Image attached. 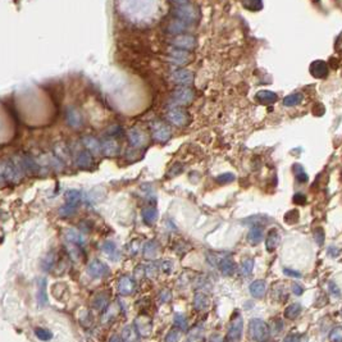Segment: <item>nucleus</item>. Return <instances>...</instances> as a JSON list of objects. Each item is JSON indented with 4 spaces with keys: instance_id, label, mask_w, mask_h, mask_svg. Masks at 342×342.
<instances>
[{
    "instance_id": "9b49d317",
    "label": "nucleus",
    "mask_w": 342,
    "mask_h": 342,
    "mask_svg": "<svg viewBox=\"0 0 342 342\" xmlns=\"http://www.w3.org/2000/svg\"><path fill=\"white\" fill-rule=\"evenodd\" d=\"M65 121H67L68 126L74 128V130L81 128L83 124L82 114H81L80 110L76 109L74 106H69L67 109V112H65Z\"/></svg>"
},
{
    "instance_id": "49530a36",
    "label": "nucleus",
    "mask_w": 342,
    "mask_h": 342,
    "mask_svg": "<svg viewBox=\"0 0 342 342\" xmlns=\"http://www.w3.org/2000/svg\"><path fill=\"white\" fill-rule=\"evenodd\" d=\"M54 254H47L46 255V258H45L44 260H42V263H41V267L42 268L45 269V271H50L51 269V267H53V263H54Z\"/></svg>"
},
{
    "instance_id": "a19ab883",
    "label": "nucleus",
    "mask_w": 342,
    "mask_h": 342,
    "mask_svg": "<svg viewBox=\"0 0 342 342\" xmlns=\"http://www.w3.org/2000/svg\"><path fill=\"white\" fill-rule=\"evenodd\" d=\"M35 335L38 340L41 341H50L53 339V335H51L50 331L45 330V328H36Z\"/></svg>"
},
{
    "instance_id": "f8f14e48",
    "label": "nucleus",
    "mask_w": 342,
    "mask_h": 342,
    "mask_svg": "<svg viewBox=\"0 0 342 342\" xmlns=\"http://www.w3.org/2000/svg\"><path fill=\"white\" fill-rule=\"evenodd\" d=\"M172 44L174 47L183 49V50H192L196 46V40L191 35H177L172 40Z\"/></svg>"
},
{
    "instance_id": "393cba45",
    "label": "nucleus",
    "mask_w": 342,
    "mask_h": 342,
    "mask_svg": "<svg viewBox=\"0 0 342 342\" xmlns=\"http://www.w3.org/2000/svg\"><path fill=\"white\" fill-rule=\"evenodd\" d=\"M280 242H281L280 232H278L276 228H273V230H271V232L268 233V236H267V240H266L267 250H268L269 253H273V251L278 248Z\"/></svg>"
},
{
    "instance_id": "4d7b16f0",
    "label": "nucleus",
    "mask_w": 342,
    "mask_h": 342,
    "mask_svg": "<svg viewBox=\"0 0 342 342\" xmlns=\"http://www.w3.org/2000/svg\"><path fill=\"white\" fill-rule=\"evenodd\" d=\"M292 292H294L296 296H301L304 294V289H303L299 283H292Z\"/></svg>"
},
{
    "instance_id": "b1692460",
    "label": "nucleus",
    "mask_w": 342,
    "mask_h": 342,
    "mask_svg": "<svg viewBox=\"0 0 342 342\" xmlns=\"http://www.w3.org/2000/svg\"><path fill=\"white\" fill-rule=\"evenodd\" d=\"M81 200H82V194L78 190H68L65 192V205L77 209V207L80 205Z\"/></svg>"
},
{
    "instance_id": "c85d7f7f",
    "label": "nucleus",
    "mask_w": 342,
    "mask_h": 342,
    "mask_svg": "<svg viewBox=\"0 0 342 342\" xmlns=\"http://www.w3.org/2000/svg\"><path fill=\"white\" fill-rule=\"evenodd\" d=\"M158 251H159V245H158V242L153 241V240L145 242L144 248H142V254L148 260L154 259L158 255Z\"/></svg>"
},
{
    "instance_id": "58836bf2",
    "label": "nucleus",
    "mask_w": 342,
    "mask_h": 342,
    "mask_svg": "<svg viewBox=\"0 0 342 342\" xmlns=\"http://www.w3.org/2000/svg\"><path fill=\"white\" fill-rule=\"evenodd\" d=\"M242 4H244V6H245L246 9L253 10V12L260 10L263 6L262 0H242Z\"/></svg>"
},
{
    "instance_id": "4468645a",
    "label": "nucleus",
    "mask_w": 342,
    "mask_h": 342,
    "mask_svg": "<svg viewBox=\"0 0 342 342\" xmlns=\"http://www.w3.org/2000/svg\"><path fill=\"white\" fill-rule=\"evenodd\" d=\"M118 292L123 296H128L133 294L136 290L135 280L130 276H122L118 281Z\"/></svg>"
},
{
    "instance_id": "603ef678",
    "label": "nucleus",
    "mask_w": 342,
    "mask_h": 342,
    "mask_svg": "<svg viewBox=\"0 0 342 342\" xmlns=\"http://www.w3.org/2000/svg\"><path fill=\"white\" fill-rule=\"evenodd\" d=\"M283 273H285V275H286L287 277H292V278H301V277H303V275H301L300 272L294 271V269L285 268V269H283Z\"/></svg>"
},
{
    "instance_id": "ea45409f",
    "label": "nucleus",
    "mask_w": 342,
    "mask_h": 342,
    "mask_svg": "<svg viewBox=\"0 0 342 342\" xmlns=\"http://www.w3.org/2000/svg\"><path fill=\"white\" fill-rule=\"evenodd\" d=\"M254 269V260L253 259H245L241 263V267H240V272H241L242 276H250L251 272Z\"/></svg>"
},
{
    "instance_id": "9d476101",
    "label": "nucleus",
    "mask_w": 342,
    "mask_h": 342,
    "mask_svg": "<svg viewBox=\"0 0 342 342\" xmlns=\"http://www.w3.org/2000/svg\"><path fill=\"white\" fill-rule=\"evenodd\" d=\"M171 80L180 86H189L194 82V73L187 69H176L172 72Z\"/></svg>"
},
{
    "instance_id": "680f3d73",
    "label": "nucleus",
    "mask_w": 342,
    "mask_h": 342,
    "mask_svg": "<svg viewBox=\"0 0 342 342\" xmlns=\"http://www.w3.org/2000/svg\"><path fill=\"white\" fill-rule=\"evenodd\" d=\"M296 342H308V336L307 335H299L298 341Z\"/></svg>"
},
{
    "instance_id": "09e8293b",
    "label": "nucleus",
    "mask_w": 342,
    "mask_h": 342,
    "mask_svg": "<svg viewBox=\"0 0 342 342\" xmlns=\"http://www.w3.org/2000/svg\"><path fill=\"white\" fill-rule=\"evenodd\" d=\"M217 181H218L219 183H230V182H233L235 181V174L233 173H223L221 174V176H218L217 177Z\"/></svg>"
},
{
    "instance_id": "864d4df0",
    "label": "nucleus",
    "mask_w": 342,
    "mask_h": 342,
    "mask_svg": "<svg viewBox=\"0 0 342 342\" xmlns=\"http://www.w3.org/2000/svg\"><path fill=\"white\" fill-rule=\"evenodd\" d=\"M144 276H146V269H145V266L140 264V266H137L135 268V277L137 278V280H140V278H142Z\"/></svg>"
},
{
    "instance_id": "ddd939ff",
    "label": "nucleus",
    "mask_w": 342,
    "mask_h": 342,
    "mask_svg": "<svg viewBox=\"0 0 342 342\" xmlns=\"http://www.w3.org/2000/svg\"><path fill=\"white\" fill-rule=\"evenodd\" d=\"M135 328L137 330L140 336L148 337L150 336L151 331H153V322L149 317L140 316L135 319Z\"/></svg>"
},
{
    "instance_id": "6e6d98bb",
    "label": "nucleus",
    "mask_w": 342,
    "mask_h": 342,
    "mask_svg": "<svg viewBox=\"0 0 342 342\" xmlns=\"http://www.w3.org/2000/svg\"><path fill=\"white\" fill-rule=\"evenodd\" d=\"M294 203L295 204H299V205H304L305 203H307V196H305L304 194H295V196H294Z\"/></svg>"
},
{
    "instance_id": "13d9d810",
    "label": "nucleus",
    "mask_w": 342,
    "mask_h": 342,
    "mask_svg": "<svg viewBox=\"0 0 342 342\" xmlns=\"http://www.w3.org/2000/svg\"><path fill=\"white\" fill-rule=\"evenodd\" d=\"M298 337H299V334H290L285 337L283 342H296L298 341Z\"/></svg>"
},
{
    "instance_id": "72a5a7b5",
    "label": "nucleus",
    "mask_w": 342,
    "mask_h": 342,
    "mask_svg": "<svg viewBox=\"0 0 342 342\" xmlns=\"http://www.w3.org/2000/svg\"><path fill=\"white\" fill-rule=\"evenodd\" d=\"M54 153H55L56 158L62 160V162H67L69 159V156H71L69 150L63 142H58V144L54 145Z\"/></svg>"
},
{
    "instance_id": "2f4dec72",
    "label": "nucleus",
    "mask_w": 342,
    "mask_h": 342,
    "mask_svg": "<svg viewBox=\"0 0 342 342\" xmlns=\"http://www.w3.org/2000/svg\"><path fill=\"white\" fill-rule=\"evenodd\" d=\"M257 99L263 104H272L277 101L278 96L276 92L269 91V90H260L257 94Z\"/></svg>"
},
{
    "instance_id": "aec40b11",
    "label": "nucleus",
    "mask_w": 342,
    "mask_h": 342,
    "mask_svg": "<svg viewBox=\"0 0 342 342\" xmlns=\"http://www.w3.org/2000/svg\"><path fill=\"white\" fill-rule=\"evenodd\" d=\"M36 299H37V304L40 308H45L49 305V299H47L46 294V280L41 278L37 281V294H36Z\"/></svg>"
},
{
    "instance_id": "79ce46f5",
    "label": "nucleus",
    "mask_w": 342,
    "mask_h": 342,
    "mask_svg": "<svg viewBox=\"0 0 342 342\" xmlns=\"http://www.w3.org/2000/svg\"><path fill=\"white\" fill-rule=\"evenodd\" d=\"M145 269H146V276H148L149 278H155L156 275H158V271H160L159 262L150 263L149 266L145 267Z\"/></svg>"
},
{
    "instance_id": "423d86ee",
    "label": "nucleus",
    "mask_w": 342,
    "mask_h": 342,
    "mask_svg": "<svg viewBox=\"0 0 342 342\" xmlns=\"http://www.w3.org/2000/svg\"><path fill=\"white\" fill-rule=\"evenodd\" d=\"M151 133L153 139L158 142H167L172 136L171 128L163 122H154L151 124Z\"/></svg>"
},
{
    "instance_id": "c03bdc74",
    "label": "nucleus",
    "mask_w": 342,
    "mask_h": 342,
    "mask_svg": "<svg viewBox=\"0 0 342 342\" xmlns=\"http://www.w3.org/2000/svg\"><path fill=\"white\" fill-rule=\"evenodd\" d=\"M181 330H178L177 327L173 328L171 332H168V335L165 336V342H178L181 340Z\"/></svg>"
},
{
    "instance_id": "c9c22d12",
    "label": "nucleus",
    "mask_w": 342,
    "mask_h": 342,
    "mask_svg": "<svg viewBox=\"0 0 342 342\" xmlns=\"http://www.w3.org/2000/svg\"><path fill=\"white\" fill-rule=\"evenodd\" d=\"M187 27H189V23H186V22L181 21V19H174L169 23L168 31L171 33H177V35L181 33L182 35L183 31L187 30Z\"/></svg>"
},
{
    "instance_id": "0eeeda50",
    "label": "nucleus",
    "mask_w": 342,
    "mask_h": 342,
    "mask_svg": "<svg viewBox=\"0 0 342 342\" xmlns=\"http://www.w3.org/2000/svg\"><path fill=\"white\" fill-rule=\"evenodd\" d=\"M87 275L91 278H104L109 275V267L106 266L105 263L100 262V260H92L87 266Z\"/></svg>"
},
{
    "instance_id": "a18cd8bd",
    "label": "nucleus",
    "mask_w": 342,
    "mask_h": 342,
    "mask_svg": "<svg viewBox=\"0 0 342 342\" xmlns=\"http://www.w3.org/2000/svg\"><path fill=\"white\" fill-rule=\"evenodd\" d=\"M294 172H295L296 174V178H298L299 182H307L308 181V174L305 173V171L303 169V167L299 164H295L294 165Z\"/></svg>"
},
{
    "instance_id": "473e14b6",
    "label": "nucleus",
    "mask_w": 342,
    "mask_h": 342,
    "mask_svg": "<svg viewBox=\"0 0 342 342\" xmlns=\"http://www.w3.org/2000/svg\"><path fill=\"white\" fill-rule=\"evenodd\" d=\"M142 219H144V222L146 224H149V226H151V224H154L156 222V219H158V216H159V213H158V210L155 209V208L150 207V208H145V209H142Z\"/></svg>"
},
{
    "instance_id": "1a4fd4ad",
    "label": "nucleus",
    "mask_w": 342,
    "mask_h": 342,
    "mask_svg": "<svg viewBox=\"0 0 342 342\" xmlns=\"http://www.w3.org/2000/svg\"><path fill=\"white\" fill-rule=\"evenodd\" d=\"M127 137H128L130 144L132 145L135 149L142 148V146H145L146 142H148V137H146V135H145L140 128H137V127H133V128L128 130V132H127Z\"/></svg>"
},
{
    "instance_id": "bb28decb",
    "label": "nucleus",
    "mask_w": 342,
    "mask_h": 342,
    "mask_svg": "<svg viewBox=\"0 0 342 342\" xmlns=\"http://www.w3.org/2000/svg\"><path fill=\"white\" fill-rule=\"evenodd\" d=\"M186 342H205V332L203 326H195L187 334Z\"/></svg>"
},
{
    "instance_id": "de8ad7c7",
    "label": "nucleus",
    "mask_w": 342,
    "mask_h": 342,
    "mask_svg": "<svg viewBox=\"0 0 342 342\" xmlns=\"http://www.w3.org/2000/svg\"><path fill=\"white\" fill-rule=\"evenodd\" d=\"M159 267L160 271H163L164 273L169 275L172 272V269H173V263H172L171 260H162V262H159Z\"/></svg>"
},
{
    "instance_id": "e2e57ef3",
    "label": "nucleus",
    "mask_w": 342,
    "mask_h": 342,
    "mask_svg": "<svg viewBox=\"0 0 342 342\" xmlns=\"http://www.w3.org/2000/svg\"><path fill=\"white\" fill-rule=\"evenodd\" d=\"M173 3H176V4H178V5H182V4H187V1L189 0H172Z\"/></svg>"
},
{
    "instance_id": "a211bd4d",
    "label": "nucleus",
    "mask_w": 342,
    "mask_h": 342,
    "mask_svg": "<svg viewBox=\"0 0 342 342\" xmlns=\"http://www.w3.org/2000/svg\"><path fill=\"white\" fill-rule=\"evenodd\" d=\"M101 153L105 156H115L119 153V145L113 137H105L101 141Z\"/></svg>"
},
{
    "instance_id": "7ed1b4c3",
    "label": "nucleus",
    "mask_w": 342,
    "mask_h": 342,
    "mask_svg": "<svg viewBox=\"0 0 342 342\" xmlns=\"http://www.w3.org/2000/svg\"><path fill=\"white\" fill-rule=\"evenodd\" d=\"M242 330H244V321L240 313H235L231 319V325L228 327V340L230 342H241Z\"/></svg>"
},
{
    "instance_id": "e433bc0d",
    "label": "nucleus",
    "mask_w": 342,
    "mask_h": 342,
    "mask_svg": "<svg viewBox=\"0 0 342 342\" xmlns=\"http://www.w3.org/2000/svg\"><path fill=\"white\" fill-rule=\"evenodd\" d=\"M303 101V95L300 92H294V94L287 95L285 99H283V105L285 106H295Z\"/></svg>"
},
{
    "instance_id": "6ab92c4d",
    "label": "nucleus",
    "mask_w": 342,
    "mask_h": 342,
    "mask_svg": "<svg viewBox=\"0 0 342 342\" xmlns=\"http://www.w3.org/2000/svg\"><path fill=\"white\" fill-rule=\"evenodd\" d=\"M328 65L325 60H316L310 64V73L316 78H326L328 76Z\"/></svg>"
},
{
    "instance_id": "5701e85b",
    "label": "nucleus",
    "mask_w": 342,
    "mask_h": 342,
    "mask_svg": "<svg viewBox=\"0 0 342 342\" xmlns=\"http://www.w3.org/2000/svg\"><path fill=\"white\" fill-rule=\"evenodd\" d=\"M101 250L108 255V258L114 262H118L121 259V251H119L118 246L115 245L113 241H105L101 246Z\"/></svg>"
},
{
    "instance_id": "20e7f679",
    "label": "nucleus",
    "mask_w": 342,
    "mask_h": 342,
    "mask_svg": "<svg viewBox=\"0 0 342 342\" xmlns=\"http://www.w3.org/2000/svg\"><path fill=\"white\" fill-rule=\"evenodd\" d=\"M174 14H176L177 19H181V21L186 22V23H191V22L196 21V18H198V12L191 4L178 5L177 8L174 9Z\"/></svg>"
},
{
    "instance_id": "bf43d9fd",
    "label": "nucleus",
    "mask_w": 342,
    "mask_h": 342,
    "mask_svg": "<svg viewBox=\"0 0 342 342\" xmlns=\"http://www.w3.org/2000/svg\"><path fill=\"white\" fill-rule=\"evenodd\" d=\"M130 251H131V254H133V255H136V254H137V251H139V242L135 241V246H133V244H132V242H131Z\"/></svg>"
},
{
    "instance_id": "f257e3e1",
    "label": "nucleus",
    "mask_w": 342,
    "mask_h": 342,
    "mask_svg": "<svg viewBox=\"0 0 342 342\" xmlns=\"http://www.w3.org/2000/svg\"><path fill=\"white\" fill-rule=\"evenodd\" d=\"M249 332H250V336L254 341L264 342L269 337L271 330H269V326L266 322L262 321V319L254 318L251 319L250 325H249Z\"/></svg>"
},
{
    "instance_id": "a878e982",
    "label": "nucleus",
    "mask_w": 342,
    "mask_h": 342,
    "mask_svg": "<svg viewBox=\"0 0 342 342\" xmlns=\"http://www.w3.org/2000/svg\"><path fill=\"white\" fill-rule=\"evenodd\" d=\"M210 305V300L205 294L203 292H196L194 296V308L198 312H204L207 310Z\"/></svg>"
},
{
    "instance_id": "c756f323",
    "label": "nucleus",
    "mask_w": 342,
    "mask_h": 342,
    "mask_svg": "<svg viewBox=\"0 0 342 342\" xmlns=\"http://www.w3.org/2000/svg\"><path fill=\"white\" fill-rule=\"evenodd\" d=\"M263 236H264L263 228L260 226H254L253 228H250L248 233V241L250 242L251 245H258L263 240Z\"/></svg>"
},
{
    "instance_id": "2eb2a0df",
    "label": "nucleus",
    "mask_w": 342,
    "mask_h": 342,
    "mask_svg": "<svg viewBox=\"0 0 342 342\" xmlns=\"http://www.w3.org/2000/svg\"><path fill=\"white\" fill-rule=\"evenodd\" d=\"M74 163L78 168L90 169L94 165V159H92V155L89 151L78 150L74 155Z\"/></svg>"
},
{
    "instance_id": "6e6552de",
    "label": "nucleus",
    "mask_w": 342,
    "mask_h": 342,
    "mask_svg": "<svg viewBox=\"0 0 342 342\" xmlns=\"http://www.w3.org/2000/svg\"><path fill=\"white\" fill-rule=\"evenodd\" d=\"M167 119L172 124L178 127L185 126L189 122V117H187L186 112L182 108H180V106H172L171 109L168 110V113H167Z\"/></svg>"
},
{
    "instance_id": "3c124183",
    "label": "nucleus",
    "mask_w": 342,
    "mask_h": 342,
    "mask_svg": "<svg viewBox=\"0 0 342 342\" xmlns=\"http://www.w3.org/2000/svg\"><path fill=\"white\" fill-rule=\"evenodd\" d=\"M328 290H330L331 295L335 296V298H340V295H341L340 289L337 287V285L334 282V281H331V282L328 283Z\"/></svg>"
},
{
    "instance_id": "dca6fc26",
    "label": "nucleus",
    "mask_w": 342,
    "mask_h": 342,
    "mask_svg": "<svg viewBox=\"0 0 342 342\" xmlns=\"http://www.w3.org/2000/svg\"><path fill=\"white\" fill-rule=\"evenodd\" d=\"M190 54L187 50H183V49H178V47H174L169 50V56L168 60L171 63L176 65H182L185 63L189 62Z\"/></svg>"
},
{
    "instance_id": "412c9836",
    "label": "nucleus",
    "mask_w": 342,
    "mask_h": 342,
    "mask_svg": "<svg viewBox=\"0 0 342 342\" xmlns=\"http://www.w3.org/2000/svg\"><path fill=\"white\" fill-rule=\"evenodd\" d=\"M64 236L65 240H67L69 244H72V245L83 246L86 244L85 236H83L80 231H77L76 228H68V230L65 231Z\"/></svg>"
},
{
    "instance_id": "052dcab7",
    "label": "nucleus",
    "mask_w": 342,
    "mask_h": 342,
    "mask_svg": "<svg viewBox=\"0 0 342 342\" xmlns=\"http://www.w3.org/2000/svg\"><path fill=\"white\" fill-rule=\"evenodd\" d=\"M109 342H122V339L118 336V335H113V336L110 337Z\"/></svg>"
},
{
    "instance_id": "f3484780",
    "label": "nucleus",
    "mask_w": 342,
    "mask_h": 342,
    "mask_svg": "<svg viewBox=\"0 0 342 342\" xmlns=\"http://www.w3.org/2000/svg\"><path fill=\"white\" fill-rule=\"evenodd\" d=\"M82 144L91 155L96 156L101 154V142L91 135H86L82 137Z\"/></svg>"
},
{
    "instance_id": "4be33fe9",
    "label": "nucleus",
    "mask_w": 342,
    "mask_h": 342,
    "mask_svg": "<svg viewBox=\"0 0 342 342\" xmlns=\"http://www.w3.org/2000/svg\"><path fill=\"white\" fill-rule=\"evenodd\" d=\"M249 291H250V295L255 299H263L266 296L267 292V285L264 281L257 280L254 281L253 283L249 287Z\"/></svg>"
},
{
    "instance_id": "cd10ccee",
    "label": "nucleus",
    "mask_w": 342,
    "mask_h": 342,
    "mask_svg": "<svg viewBox=\"0 0 342 342\" xmlns=\"http://www.w3.org/2000/svg\"><path fill=\"white\" fill-rule=\"evenodd\" d=\"M122 342H139V332L135 326H126L122 330Z\"/></svg>"
},
{
    "instance_id": "0e129e2a",
    "label": "nucleus",
    "mask_w": 342,
    "mask_h": 342,
    "mask_svg": "<svg viewBox=\"0 0 342 342\" xmlns=\"http://www.w3.org/2000/svg\"><path fill=\"white\" fill-rule=\"evenodd\" d=\"M341 318H342V309H341Z\"/></svg>"
},
{
    "instance_id": "39448f33",
    "label": "nucleus",
    "mask_w": 342,
    "mask_h": 342,
    "mask_svg": "<svg viewBox=\"0 0 342 342\" xmlns=\"http://www.w3.org/2000/svg\"><path fill=\"white\" fill-rule=\"evenodd\" d=\"M195 99V94L189 86H180L177 89L174 90L173 92V100L174 103L180 105H189L190 103H192V100Z\"/></svg>"
},
{
    "instance_id": "5fc2aeb1",
    "label": "nucleus",
    "mask_w": 342,
    "mask_h": 342,
    "mask_svg": "<svg viewBox=\"0 0 342 342\" xmlns=\"http://www.w3.org/2000/svg\"><path fill=\"white\" fill-rule=\"evenodd\" d=\"M171 299H172V294H171V291H169V290H163V291L160 292L159 300L162 301V303H168Z\"/></svg>"
},
{
    "instance_id": "f704fd0d",
    "label": "nucleus",
    "mask_w": 342,
    "mask_h": 342,
    "mask_svg": "<svg viewBox=\"0 0 342 342\" xmlns=\"http://www.w3.org/2000/svg\"><path fill=\"white\" fill-rule=\"evenodd\" d=\"M301 310H303V307L299 303H294V304L289 305L285 310V317L290 321H294V319L298 318L299 316L301 314Z\"/></svg>"
},
{
    "instance_id": "f03ea898",
    "label": "nucleus",
    "mask_w": 342,
    "mask_h": 342,
    "mask_svg": "<svg viewBox=\"0 0 342 342\" xmlns=\"http://www.w3.org/2000/svg\"><path fill=\"white\" fill-rule=\"evenodd\" d=\"M23 174L15 167L13 160H1L0 162V177L10 183H18L22 180Z\"/></svg>"
},
{
    "instance_id": "8fccbe9b",
    "label": "nucleus",
    "mask_w": 342,
    "mask_h": 342,
    "mask_svg": "<svg viewBox=\"0 0 342 342\" xmlns=\"http://www.w3.org/2000/svg\"><path fill=\"white\" fill-rule=\"evenodd\" d=\"M314 239L317 240V244L318 245H323L325 242V232H323V228H317L314 231Z\"/></svg>"
},
{
    "instance_id": "4c0bfd02",
    "label": "nucleus",
    "mask_w": 342,
    "mask_h": 342,
    "mask_svg": "<svg viewBox=\"0 0 342 342\" xmlns=\"http://www.w3.org/2000/svg\"><path fill=\"white\" fill-rule=\"evenodd\" d=\"M173 322H174V326H176L178 330H181V331L187 330V319H186V317L183 316V314H181V313H176V314H174Z\"/></svg>"
},
{
    "instance_id": "7c9ffc66",
    "label": "nucleus",
    "mask_w": 342,
    "mask_h": 342,
    "mask_svg": "<svg viewBox=\"0 0 342 342\" xmlns=\"http://www.w3.org/2000/svg\"><path fill=\"white\" fill-rule=\"evenodd\" d=\"M108 305H109V299H108V296H106L105 294H97V295L92 299V307H94V309L99 310V312L106 310Z\"/></svg>"
},
{
    "instance_id": "37998d69",
    "label": "nucleus",
    "mask_w": 342,
    "mask_h": 342,
    "mask_svg": "<svg viewBox=\"0 0 342 342\" xmlns=\"http://www.w3.org/2000/svg\"><path fill=\"white\" fill-rule=\"evenodd\" d=\"M328 339H330L331 342H342V326L335 327L334 330L331 331Z\"/></svg>"
}]
</instances>
